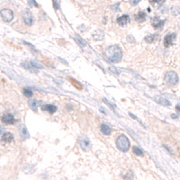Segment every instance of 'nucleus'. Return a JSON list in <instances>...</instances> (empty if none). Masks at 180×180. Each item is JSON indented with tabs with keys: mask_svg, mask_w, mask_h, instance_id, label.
I'll list each match as a JSON object with an SVG mask.
<instances>
[{
	"mask_svg": "<svg viewBox=\"0 0 180 180\" xmlns=\"http://www.w3.org/2000/svg\"><path fill=\"white\" fill-rule=\"evenodd\" d=\"M154 100H155V102H156V103H158L159 104H161L163 106H170L171 105L170 101H168V99H166V98L162 97L160 95L154 96Z\"/></svg>",
	"mask_w": 180,
	"mask_h": 180,
	"instance_id": "obj_11",
	"label": "nucleus"
},
{
	"mask_svg": "<svg viewBox=\"0 0 180 180\" xmlns=\"http://www.w3.org/2000/svg\"><path fill=\"white\" fill-rule=\"evenodd\" d=\"M133 153L135 154V155H137V156H140V157H142L143 156V151L139 148V147H137V146H133Z\"/></svg>",
	"mask_w": 180,
	"mask_h": 180,
	"instance_id": "obj_20",
	"label": "nucleus"
},
{
	"mask_svg": "<svg viewBox=\"0 0 180 180\" xmlns=\"http://www.w3.org/2000/svg\"><path fill=\"white\" fill-rule=\"evenodd\" d=\"M19 133H20V137L23 140H26V139L29 138V133L24 125H21L19 127Z\"/></svg>",
	"mask_w": 180,
	"mask_h": 180,
	"instance_id": "obj_12",
	"label": "nucleus"
},
{
	"mask_svg": "<svg viewBox=\"0 0 180 180\" xmlns=\"http://www.w3.org/2000/svg\"><path fill=\"white\" fill-rule=\"evenodd\" d=\"M69 79L70 80V82H71V84L74 86L77 89H78V90H81L83 88V86L81 85L78 81H77L76 79H74V78H69Z\"/></svg>",
	"mask_w": 180,
	"mask_h": 180,
	"instance_id": "obj_19",
	"label": "nucleus"
},
{
	"mask_svg": "<svg viewBox=\"0 0 180 180\" xmlns=\"http://www.w3.org/2000/svg\"><path fill=\"white\" fill-rule=\"evenodd\" d=\"M29 5H31V6H38V5H37V3L35 2V0H29Z\"/></svg>",
	"mask_w": 180,
	"mask_h": 180,
	"instance_id": "obj_31",
	"label": "nucleus"
},
{
	"mask_svg": "<svg viewBox=\"0 0 180 180\" xmlns=\"http://www.w3.org/2000/svg\"><path fill=\"white\" fill-rule=\"evenodd\" d=\"M0 15H1L2 19L6 23L11 22L14 18L13 11L10 9H7V8H5V9H2L1 11H0Z\"/></svg>",
	"mask_w": 180,
	"mask_h": 180,
	"instance_id": "obj_4",
	"label": "nucleus"
},
{
	"mask_svg": "<svg viewBox=\"0 0 180 180\" xmlns=\"http://www.w3.org/2000/svg\"><path fill=\"white\" fill-rule=\"evenodd\" d=\"M32 64L34 65V67L35 68H37L38 69H43V65H41L39 62H37V61H35V60H32Z\"/></svg>",
	"mask_w": 180,
	"mask_h": 180,
	"instance_id": "obj_27",
	"label": "nucleus"
},
{
	"mask_svg": "<svg viewBox=\"0 0 180 180\" xmlns=\"http://www.w3.org/2000/svg\"><path fill=\"white\" fill-rule=\"evenodd\" d=\"M42 109L43 111H46L48 113H54L57 110H58L57 106L54 105V104H45V105H43Z\"/></svg>",
	"mask_w": 180,
	"mask_h": 180,
	"instance_id": "obj_14",
	"label": "nucleus"
},
{
	"mask_svg": "<svg viewBox=\"0 0 180 180\" xmlns=\"http://www.w3.org/2000/svg\"><path fill=\"white\" fill-rule=\"evenodd\" d=\"M14 140V135L11 133H5L2 136V141L5 142H11Z\"/></svg>",
	"mask_w": 180,
	"mask_h": 180,
	"instance_id": "obj_15",
	"label": "nucleus"
},
{
	"mask_svg": "<svg viewBox=\"0 0 180 180\" xmlns=\"http://www.w3.org/2000/svg\"><path fill=\"white\" fill-rule=\"evenodd\" d=\"M78 142H79L80 147L84 150H88L90 149V146H91V144H90V142L88 141V139L84 138V137H79L78 138Z\"/></svg>",
	"mask_w": 180,
	"mask_h": 180,
	"instance_id": "obj_8",
	"label": "nucleus"
},
{
	"mask_svg": "<svg viewBox=\"0 0 180 180\" xmlns=\"http://www.w3.org/2000/svg\"><path fill=\"white\" fill-rule=\"evenodd\" d=\"M106 57L113 63H118L122 58V52L121 48L117 45H112L108 47L105 51Z\"/></svg>",
	"mask_w": 180,
	"mask_h": 180,
	"instance_id": "obj_1",
	"label": "nucleus"
},
{
	"mask_svg": "<svg viewBox=\"0 0 180 180\" xmlns=\"http://www.w3.org/2000/svg\"><path fill=\"white\" fill-rule=\"evenodd\" d=\"M116 146L117 148L122 151V152H127L130 149V141L127 138L126 135L124 134H121L118 136L117 140H116Z\"/></svg>",
	"mask_w": 180,
	"mask_h": 180,
	"instance_id": "obj_2",
	"label": "nucleus"
},
{
	"mask_svg": "<svg viewBox=\"0 0 180 180\" xmlns=\"http://www.w3.org/2000/svg\"><path fill=\"white\" fill-rule=\"evenodd\" d=\"M75 40H76V42L78 43V44L79 45V46H81V47H85L86 45H87V42L85 40H83L82 38H79L78 36H77L76 38H75Z\"/></svg>",
	"mask_w": 180,
	"mask_h": 180,
	"instance_id": "obj_22",
	"label": "nucleus"
},
{
	"mask_svg": "<svg viewBox=\"0 0 180 180\" xmlns=\"http://www.w3.org/2000/svg\"><path fill=\"white\" fill-rule=\"evenodd\" d=\"M21 65H22V67L23 69H25L31 71L32 73H34V74H36V73L39 72V69L34 67V65L32 64V61H27V60L26 61H23L21 63Z\"/></svg>",
	"mask_w": 180,
	"mask_h": 180,
	"instance_id": "obj_6",
	"label": "nucleus"
},
{
	"mask_svg": "<svg viewBox=\"0 0 180 180\" xmlns=\"http://www.w3.org/2000/svg\"><path fill=\"white\" fill-rule=\"evenodd\" d=\"M129 22H130V17H129V15H127V14L122 15V16H120L119 18H117V23L121 26L125 25V24H127Z\"/></svg>",
	"mask_w": 180,
	"mask_h": 180,
	"instance_id": "obj_13",
	"label": "nucleus"
},
{
	"mask_svg": "<svg viewBox=\"0 0 180 180\" xmlns=\"http://www.w3.org/2000/svg\"><path fill=\"white\" fill-rule=\"evenodd\" d=\"M53 3H54V6H55V8L57 9V8H58V5H57V3H56L55 0H53Z\"/></svg>",
	"mask_w": 180,
	"mask_h": 180,
	"instance_id": "obj_36",
	"label": "nucleus"
},
{
	"mask_svg": "<svg viewBox=\"0 0 180 180\" xmlns=\"http://www.w3.org/2000/svg\"><path fill=\"white\" fill-rule=\"evenodd\" d=\"M176 34L172 32V34H168L165 36L164 38V41H163V44H164L165 47H169V46H172L174 45V43L176 41Z\"/></svg>",
	"mask_w": 180,
	"mask_h": 180,
	"instance_id": "obj_5",
	"label": "nucleus"
},
{
	"mask_svg": "<svg viewBox=\"0 0 180 180\" xmlns=\"http://www.w3.org/2000/svg\"><path fill=\"white\" fill-rule=\"evenodd\" d=\"M3 133H4V128L1 125H0V135H1Z\"/></svg>",
	"mask_w": 180,
	"mask_h": 180,
	"instance_id": "obj_34",
	"label": "nucleus"
},
{
	"mask_svg": "<svg viewBox=\"0 0 180 180\" xmlns=\"http://www.w3.org/2000/svg\"><path fill=\"white\" fill-rule=\"evenodd\" d=\"M1 121L5 124H7V125H12L15 122V119H14V115H12L11 113L4 114V115L1 117Z\"/></svg>",
	"mask_w": 180,
	"mask_h": 180,
	"instance_id": "obj_7",
	"label": "nucleus"
},
{
	"mask_svg": "<svg viewBox=\"0 0 180 180\" xmlns=\"http://www.w3.org/2000/svg\"><path fill=\"white\" fill-rule=\"evenodd\" d=\"M150 2L153 5H160L165 2V0H150Z\"/></svg>",
	"mask_w": 180,
	"mask_h": 180,
	"instance_id": "obj_24",
	"label": "nucleus"
},
{
	"mask_svg": "<svg viewBox=\"0 0 180 180\" xmlns=\"http://www.w3.org/2000/svg\"><path fill=\"white\" fill-rule=\"evenodd\" d=\"M179 12H180V10H179V7L175 6V7H173V8H172V13H173V14H174V15H177V14H179Z\"/></svg>",
	"mask_w": 180,
	"mask_h": 180,
	"instance_id": "obj_28",
	"label": "nucleus"
},
{
	"mask_svg": "<svg viewBox=\"0 0 180 180\" xmlns=\"http://www.w3.org/2000/svg\"><path fill=\"white\" fill-rule=\"evenodd\" d=\"M159 35L158 34H150V35H148L145 37V42L148 43H154L155 41L158 39Z\"/></svg>",
	"mask_w": 180,
	"mask_h": 180,
	"instance_id": "obj_18",
	"label": "nucleus"
},
{
	"mask_svg": "<svg viewBox=\"0 0 180 180\" xmlns=\"http://www.w3.org/2000/svg\"><path fill=\"white\" fill-rule=\"evenodd\" d=\"M103 101H104V103H105L106 104H107V105L109 106V107H110V108H112L113 110H114V109H115V106H114V105H113V104H112L111 102H109V101H108L107 99H106V98H105V97H104V98H103Z\"/></svg>",
	"mask_w": 180,
	"mask_h": 180,
	"instance_id": "obj_25",
	"label": "nucleus"
},
{
	"mask_svg": "<svg viewBox=\"0 0 180 180\" xmlns=\"http://www.w3.org/2000/svg\"><path fill=\"white\" fill-rule=\"evenodd\" d=\"M163 147H164V148H165V149H166V150H168L170 154H172V151H171V150L168 148V147H167L166 145H163Z\"/></svg>",
	"mask_w": 180,
	"mask_h": 180,
	"instance_id": "obj_33",
	"label": "nucleus"
},
{
	"mask_svg": "<svg viewBox=\"0 0 180 180\" xmlns=\"http://www.w3.org/2000/svg\"><path fill=\"white\" fill-rule=\"evenodd\" d=\"M165 82L169 86H175L178 83V75L175 71H168L164 76Z\"/></svg>",
	"mask_w": 180,
	"mask_h": 180,
	"instance_id": "obj_3",
	"label": "nucleus"
},
{
	"mask_svg": "<svg viewBox=\"0 0 180 180\" xmlns=\"http://www.w3.org/2000/svg\"><path fill=\"white\" fill-rule=\"evenodd\" d=\"M29 105H30V107H31V109L32 111L37 112V110H38V104H37L36 100H31L29 102Z\"/></svg>",
	"mask_w": 180,
	"mask_h": 180,
	"instance_id": "obj_21",
	"label": "nucleus"
},
{
	"mask_svg": "<svg viewBox=\"0 0 180 180\" xmlns=\"http://www.w3.org/2000/svg\"><path fill=\"white\" fill-rule=\"evenodd\" d=\"M109 70L112 71L113 74H116V75H119V71L117 70L116 68H114V67H109Z\"/></svg>",
	"mask_w": 180,
	"mask_h": 180,
	"instance_id": "obj_29",
	"label": "nucleus"
},
{
	"mask_svg": "<svg viewBox=\"0 0 180 180\" xmlns=\"http://www.w3.org/2000/svg\"><path fill=\"white\" fill-rule=\"evenodd\" d=\"M23 21L27 25H32V22H34V18H32V15L31 14V12L29 10H25L23 14Z\"/></svg>",
	"mask_w": 180,
	"mask_h": 180,
	"instance_id": "obj_10",
	"label": "nucleus"
},
{
	"mask_svg": "<svg viewBox=\"0 0 180 180\" xmlns=\"http://www.w3.org/2000/svg\"><path fill=\"white\" fill-rule=\"evenodd\" d=\"M176 110H177V112L178 113H180V104H177L176 105Z\"/></svg>",
	"mask_w": 180,
	"mask_h": 180,
	"instance_id": "obj_32",
	"label": "nucleus"
},
{
	"mask_svg": "<svg viewBox=\"0 0 180 180\" xmlns=\"http://www.w3.org/2000/svg\"><path fill=\"white\" fill-rule=\"evenodd\" d=\"M141 0H130V4L132 5H136L139 4V2H140Z\"/></svg>",
	"mask_w": 180,
	"mask_h": 180,
	"instance_id": "obj_30",
	"label": "nucleus"
},
{
	"mask_svg": "<svg viewBox=\"0 0 180 180\" xmlns=\"http://www.w3.org/2000/svg\"><path fill=\"white\" fill-rule=\"evenodd\" d=\"M165 20H160L158 16H155L151 19V24L155 29H160L164 25Z\"/></svg>",
	"mask_w": 180,
	"mask_h": 180,
	"instance_id": "obj_9",
	"label": "nucleus"
},
{
	"mask_svg": "<svg viewBox=\"0 0 180 180\" xmlns=\"http://www.w3.org/2000/svg\"><path fill=\"white\" fill-rule=\"evenodd\" d=\"M23 95H25L26 97H31L32 95V89L28 88V87H25L23 89Z\"/></svg>",
	"mask_w": 180,
	"mask_h": 180,
	"instance_id": "obj_23",
	"label": "nucleus"
},
{
	"mask_svg": "<svg viewBox=\"0 0 180 180\" xmlns=\"http://www.w3.org/2000/svg\"><path fill=\"white\" fill-rule=\"evenodd\" d=\"M171 116H172L173 119H177V118L178 117V116L177 115V114H174V113H173V114H171Z\"/></svg>",
	"mask_w": 180,
	"mask_h": 180,
	"instance_id": "obj_35",
	"label": "nucleus"
},
{
	"mask_svg": "<svg viewBox=\"0 0 180 180\" xmlns=\"http://www.w3.org/2000/svg\"><path fill=\"white\" fill-rule=\"evenodd\" d=\"M101 132L104 134V135H110L111 134V128L105 124H101Z\"/></svg>",
	"mask_w": 180,
	"mask_h": 180,
	"instance_id": "obj_17",
	"label": "nucleus"
},
{
	"mask_svg": "<svg viewBox=\"0 0 180 180\" xmlns=\"http://www.w3.org/2000/svg\"><path fill=\"white\" fill-rule=\"evenodd\" d=\"M129 114H130V116H131V117H132L133 119H134V120H136L137 122H140V124H141V125H142V127H145V126H144V124H143V122H142V121H141L140 119H138V118H137V117H136V116L134 115V114H133V113H129Z\"/></svg>",
	"mask_w": 180,
	"mask_h": 180,
	"instance_id": "obj_26",
	"label": "nucleus"
},
{
	"mask_svg": "<svg viewBox=\"0 0 180 180\" xmlns=\"http://www.w3.org/2000/svg\"><path fill=\"white\" fill-rule=\"evenodd\" d=\"M135 20L138 23H142L146 20V14L144 12H139L136 15H135Z\"/></svg>",
	"mask_w": 180,
	"mask_h": 180,
	"instance_id": "obj_16",
	"label": "nucleus"
}]
</instances>
